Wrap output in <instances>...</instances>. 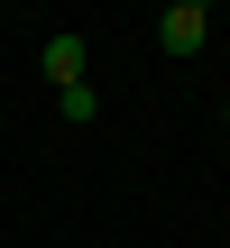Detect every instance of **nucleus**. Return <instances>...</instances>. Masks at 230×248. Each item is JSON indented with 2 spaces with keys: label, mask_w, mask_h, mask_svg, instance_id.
I'll return each mask as SVG.
<instances>
[{
  "label": "nucleus",
  "mask_w": 230,
  "mask_h": 248,
  "mask_svg": "<svg viewBox=\"0 0 230 248\" xmlns=\"http://www.w3.org/2000/svg\"><path fill=\"white\" fill-rule=\"evenodd\" d=\"M157 46H166L175 64H194V55L212 46V0H175V9H157Z\"/></svg>",
  "instance_id": "1"
},
{
  "label": "nucleus",
  "mask_w": 230,
  "mask_h": 248,
  "mask_svg": "<svg viewBox=\"0 0 230 248\" xmlns=\"http://www.w3.org/2000/svg\"><path fill=\"white\" fill-rule=\"evenodd\" d=\"M37 74L65 92V83H83V28H46V46H37Z\"/></svg>",
  "instance_id": "2"
},
{
  "label": "nucleus",
  "mask_w": 230,
  "mask_h": 248,
  "mask_svg": "<svg viewBox=\"0 0 230 248\" xmlns=\"http://www.w3.org/2000/svg\"><path fill=\"white\" fill-rule=\"evenodd\" d=\"M92 110H101L92 83H65V92H55V120H65V129H92Z\"/></svg>",
  "instance_id": "3"
},
{
  "label": "nucleus",
  "mask_w": 230,
  "mask_h": 248,
  "mask_svg": "<svg viewBox=\"0 0 230 248\" xmlns=\"http://www.w3.org/2000/svg\"><path fill=\"white\" fill-rule=\"evenodd\" d=\"M221 129H230V92H221Z\"/></svg>",
  "instance_id": "4"
}]
</instances>
